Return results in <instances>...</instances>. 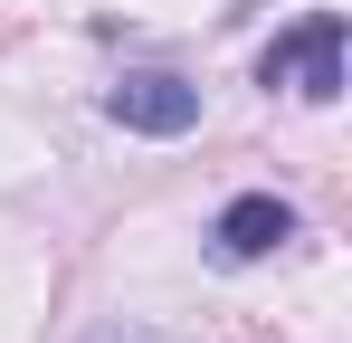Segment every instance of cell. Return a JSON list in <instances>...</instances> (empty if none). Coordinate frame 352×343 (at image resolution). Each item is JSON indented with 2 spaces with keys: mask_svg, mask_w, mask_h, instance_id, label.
I'll return each mask as SVG.
<instances>
[{
  "mask_svg": "<svg viewBox=\"0 0 352 343\" xmlns=\"http://www.w3.org/2000/svg\"><path fill=\"white\" fill-rule=\"evenodd\" d=\"M257 86H286L305 105H333V96H343V19H333V10H305L286 39L257 57Z\"/></svg>",
  "mask_w": 352,
  "mask_h": 343,
  "instance_id": "cell-1",
  "label": "cell"
},
{
  "mask_svg": "<svg viewBox=\"0 0 352 343\" xmlns=\"http://www.w3.org/2000/svg\"><path fill=\"white\" fill-rule=\"evenodd\" d=\"M105 114L124 134H190L200 124V86H181L172 67H133V76L105 86Z\"/></svg>",
  "mask_w": 352,
  "mask_h": 343,
  "instance_id": "cell-2",
  "label": "cell"
},
{
  "mask_svg": "<svg viewBox=\"0 0 352 343\" xmlns=\"http://www.w3.org/2000/svg\"><path fill=\"white\" fill-rule=\"evenodd\" d=\"M210 238H219V258H229V267H248V258H276V248L295 238V210L276 200V191H248V200H229V210H219V229H210Z\"/></svg>",
  "mask_w": 352,
  "mask_h": 343,
  "instance_id": "cell-3",
  "label": "cell"
},
{
  "mask_svg": "<svg viewBox=\"0 0 352 343\" xmlns=\"http://www.w3.org/2000/svg\"><path fill=\"white\" fill-rule=\"evenodd\" d=\"M96 343H153V334H124V324H115V334H96Z\"/></svg>",
  "mask_w": 352,
  "mask_h": 343,
  "instance_id": "cell-4",
  "label": "cell"
}]
</instances>
